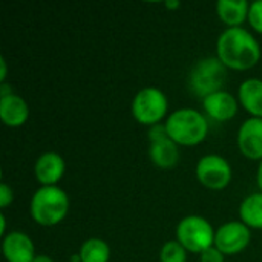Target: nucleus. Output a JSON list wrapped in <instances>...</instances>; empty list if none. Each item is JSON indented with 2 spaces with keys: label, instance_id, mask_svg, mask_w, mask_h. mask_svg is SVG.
<instances>
[{
  "label": "nucleus",
  "instance_id": "nucleus-11",
  "mask_svg": "<svg viewBox=\"0 0 262 262\" xmlns=\"http://www.w3.org/2000/svg\"><path fill=\"white\" fill-rule=\"evenodd\" d=\"M206 114L215 121H229L238 112L236 98L227 91H218L203 100Z\"/></svg>",
  "mask_w": 262,
  "mask_h": 262
},
{
  "label": "nucleus",
  "instance_id": "nucleus-27",
  "mask_svg": "<svg viewBox=\"0 0 262 262\" xmlns=\"http://www.w3.org/2000/svg\"><path fill=\"white\" fill-rule=\"evenodd\" d=\"M0 224H2V230L0 232H2V235H5L6 233V218H5L3 213L0 215Z\"/></svg>",
  "mask_w": 262,
  "mask_h": 262
},
{
  "label": "nucleus",
  "instance_id": "nucleus-14",
  "mask_svg": "<svg viewBox=\"0 0 262 262\" xmlns=\"http://www.w3.org/2000/svg\"><path fill=\"white\" fill-rule=\"evenodd\" d=\"M249 9L250 3L246 0H220L216 3V14L229 28H241L249 20Z\"/></svg>",
  "mask_w": 262,
  "mask_h": 262
},
{
  "label": "nucleus",
  "instance_id": "nucleus-8",
  "mask_svg": "<svg viewBox=\"0 0 262 262\" xmlns=\"http://www.w3.org/2000/svg\"><path fill=\"white\" fill-rule=\"evenodd\" d=\"M250 243V230L243 221H229L215 232V247L224 255H236Z\"/></svg>",
  "mask_w": 262,
  "mask_h": 262
},
{
  "label": "nucleus",
  "instance_id": "nucleus-23",
  "mask_svg": "<svg viewBox=\"0 0 262 262\" xmlns=\"http://www.w3.org/2000/svg\"><path fill=\"white\" fill-rule=\"evenodd\" d=\"M12 200H14L12 189L6 183H2V186H0V207L2 209L8 207L12 203Z\"/></svg>",
  "mask_w": 262,
  "mask_h": 262
},
{
  "label": "nucleus",
  "instance_id": "nucleus-6",
  "mask_svg": "<svg viewBox=\"0 0 262 262\" xmlns=\"http://www.w3.org/2000/svg\"><path fill=\"white\" fill-rule=\"evenodd\" d=\"M167 107L169 103L164 92L158 88L149 86L135 95L132 101V115L144 126H155L164 118Z\"/></svg>",
  "mask_w": 262,
  "mask_h": 262
},
{
  "label": "nucleus",
  "instance_id": "nucleus-17",
  "mask_svg": "<svg viewBox=\"0 0 262 262\" xmlns=\"http://www.w3.org/2000/svg\"><path fill=\"white\" fill-rule=\"evenodd\" d=\"M239 216L247 227L262 229V192L249 195L241 203Z\"/></svg>",
  "mask_w": 262,
  "mask_h": 262
},
{
  "label": "nucleus",
  "instance_id": "nucleus-15",
  "mask_svg": "<svg viewBox=\"0 0 262 262\" xmlns=\"http://www.w3.org/2000/svg\"><path fill=\"white\" fill-rule=\"evenodd\" d=\"M238 97L244 109L255 118H262V80L249 78L243 81Z\"/></svg>",
  "mask_w": 262,
  "mask_h": 262
},
{
  "label": "nucleus",
  "instance_id": "nucleus-13",
  "mask_svg": "<svg viewBox=\"0 0 262 262\" xmlns=\"http://www.w3.org/2000/svg\"><path fill=\"white\" fill-rule=\"evenodd\" d=\"M29 117L28 103L17 94L0 97V118L8 127H20Z\"/></svg>",
  "mask_w": 262,
  "mask_h": 262
},
{
  "label": "nucleus",
  "instance_id": "nucleus-18",
  "mask_svg": "<svg viewBox=\"0 0 262 262\" xmlns=\"http://www.w3.org/2000/svg\"><path fill=\"white\" fill-rule=\"evenodd\" d=\"M78 256H80V262H109L111 249L106 241L98 238H91L83 243Z\"/></svg>",
  "mask_w": 262,
  "mask_h": 262
},
{
  "label": "nucleus",
  "instance_id": "nucleus-26",
  "mask_svg": "<svg viewBox=\"0 0 262 262\" xmlns=\"http://www.w3.org/2000/svg\"><path fill=\"white\" fill-rule=\"evenodd\" d=\"M180 5H181V3H180L178 0H172V2L167 0V2H166V6L170 8V9H177V8H180Z\"/></svg>",
  "mask_w": 262,
  "mask_h": 262
},
{
  "label": "nucleus",
  "instance_id": "nucleus-1",
  "mask_svg": "<svg viewBox=\"0 0 262 262\" xmlns=\"http://www.w3.org/2000/svg\"><path fill=\"white\" fill-rule=\"evenodd\" d=\"M216 54L226 68L246 71L261 60V46L247 29L227 28L216 41Z\"/></svg>",
  "mask_w": 262,
  "mask_h": 262
},
{
  "label": "nucleus",
  "instance_id": "nucleus-20",
  "mask_svg": "<svg viewBox=\"0 0 262 262\" xmlns=\"http://www.w3.org/2000/svg\"><path fill=\"white\" fill-rule=\"evenodd\" d=\"M249 23L255 31L262 34V0H256L250 3L249 9Z\"/></svg>",
  "mask_w": 262,
  "mask_h": 262
},
{
  "label": "nucleus",
  "instance_id": "nucleus-3",
  "mask_svg": "<svg viewBox=\"0 0 262 262\" xmlns=\"http://www.w3.org/2000/svg\"><path fill=\"white\" fill-rule=\"evenodd\" d=\"M167 134L172 141L183 146L200 144L209 132L207 118L192 107L175 111L166 121Z\"/></svg>",
  "mask_w": 262,
  "mask_h": 262
},
{
  "label": "nucleus",
  "instance_id": "nucleus-9",
  "mask_svg": "<svg viewBox=\"0 0 262 262\" xmlns=\"http://www.w3.org/2000/svg\"><path fill=\"white\" fill-rule=\"evenodd\" d=\"M238 147L249 160L262 161V118L246 120L238 130Z\"/></svg>",
  "mask_w": 262,
  "mask_h": 262
},
{
  "label": "nucleus",
  "instance_id": "nucleus-28",
  "mask_svg": "<svg viewBox=\"0 0 262 262\" xmlns=\"http://www.w3.org/2000/svg\"><path fill=\"white\" fill-rule=\"evenodd\" d=\"M258 184H259V189L262 192V161L259 164V169H258Z\"/></svg>",
  "mask_w": 262,
  "mask_h": 262
},
{
  "label": "nucleus",
  "instance_id": "nucleus-16",
  "mask_svg": "<svg viewBox=\"0 0 262 262\" xmlns=\"http://www.w3.org/2000/svg\"><path fill=\"white\" fill-rule=\"evenodd\" d=\"M149 155H150V160L155 166H158L161 169L173 167L180 160L178 144L175 141H172L170 138L154 141V143H150Z\"/></svg>",
  "mask_w": 262,
  "mask_h": 262
},
{
  "label": "nucleus",
  "instance_id": "nucleus-5",
  "mask_svg": "<svg viewBox=\"0 0 262 262\" xmlns=\"http://www.w3.org/2000/svg\"><path fill=\"white\" fill-rule=\"evenodd\" d=\"M177 241L192 253H203L215 246V230L210 223L198 215L183 218L177 227Z\"/></svg>",
  "mask_w": 262,
  "mask_h": 262
},
{
  "label": "nucleus",
  "instance_id": "nucleus-10",
  "mask_svg": "<svg viewBox=\"0 0 262 262\" xmlns=\"http://www.w3.org/2000/svg\"><path fill=\"white\" fill-rule=\"evenodd\" d=\"M2 249L8 262H32L37 256L32 239L23 232H11L5 235Z\"/></svg>",
  "mask_w": 262,
  "mask_h": 262
},
{
  "label": "nucleus",
  "instance_id": "nucleus-24",
  "mask_svg": "<svg viewBox=\"0 0 262 262\" xmlns=\"http://www.w3.org/2000/svg\"><path fill=\"white\" fill-rule=\"evenodd\" d=\"M0 66H2V71H0V81H2V83H5L6 75H8V74H6V72H8V69H6V60H5L3 57L0 58Z\"/></svg>",
  "mask_w": 262,
  "mask_h": 262
},
{
  "label": "nucleus",
  "instance_id": "nucleus-12",
  "mask_svg": "<svg viewBox=\"0 0 262 262\" xmlns=\"http://www.w3.org/2000/svg\"><path fill=\"white\" fill-rule=\"evenodd\" d=\"M35 178L43 186H55L64 175V160L55 152H46L38 157L34 166Z\"/></svg>",
  "mask_w": 262,
  "mask_h": 262
},
{
  "label": "nucleus",
  "instance_id": "nucleus-19",
  "mask_svg": "<svg viewBox=\"0 0 262 262\" xmlns=\"http://www.w3.org/2000/svg\"><path fill=\"white\" fill-rule=\"evenodd\" d=\"M186 252L178 241H167L160 250V262H186Z\"/></svg>",
  "mask_w": 262,
  "mask_h": 262
},
{
  "label": "nucleus",
  "instance_id": "nucleus-21",
  "mask_svg": "<svg viewBox=\"0 0 262 262\" xmlns=\"http://www.w3.org/2000/svg\"><path fill=\"white\" fill-rule=\"evenodd\" d=\"M149 138H150V143H154V141H160V140H164V138H169L166 123H164V124H160V123H158V124H155V126H150Z\"/></svg>",
  "mask_w": 262,
  "mask_h": 262
},
{
  "label": "nucleus",
  "instance_id": "nucleus-2",
  "mask_svg": "<svg viewBox=\"0 0 262 262\" xmlns=\"http://www.w3.org/2000/svg\"><path fill=\"white\" fill-rule=\"evenodd\" d=\"M31 216L45 227L57 226L64 220L69 210V198L57 186H41L31 198Z\"/></svg>",
  "mask_w": 262,
  "mask_h": 262
},
{
  "label": "nucleus",
  "instance_id": "nucleus-7",
  "mask_svg": "<svg viewBox=\"0 0 262 262\" xmlns=\"http://www.w3.org/2000/svg\"><path fill=\"white\" fill-rule=\"evenodd\" d=\"M200 183L212 190H223L232 181V167L224 157L210 154L204 155L196 164Z\"/></svg>",
  "mask_w": 262,
  "mask_h": 262
},
{
  "label": "nucleus",
  "instance_id": "nucleus-4",
  "mask_svg": "<svg viewBox=\"0 0 262 262\" xmlns=\"http://www.w3.org/2000/svg\"><path fill=\"white\" fill-rule=\"evenodd\" d=\"M227 78V68L218 57H207L200 60L189 75L190 91L201 97L203 100L218 91H223V86Z\"/></svg>",
  "mask_w": 262,
  "mask_h": 262
},
{
  "label": "nucleus",
  "instance_id": "nucleus-22",
  "mask_svg": "<svg viewBox=\"0 0 262 262\" xmlns=\"http://www.w3.org/2000/svg\"><path fill=\"white\" fill-rule=\"evenodd\" d=\"M201 262H224V253H221L215 246H212L201 253Z\"/></svg>",
  "mask_w": 262,
  "mask_h": 262
},
{
  "label": "nucleus",
  "instance_id": "nucleus-25",
  "mask_svg": "<svg viewBox=\"0 0 262 262\" xmlns=\"http://www.w3.org/2000/svg\"><path fill=\"white\" fill-rule=\"evenodd\" d=\"M32 262H54V261H52L49 256H46V255H37Z\"/></svg>",
  "mask_w": 262,
  "mask_h": 262
}]
</instances>
